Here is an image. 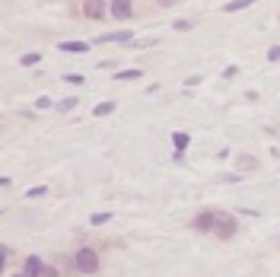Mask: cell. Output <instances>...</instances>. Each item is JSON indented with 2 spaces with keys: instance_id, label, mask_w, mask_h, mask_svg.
Segmentation results:
<instances>
[{
  "instance_id": "obj_1",
  "label": "cell",
  "mask_w": 280,
  "mask_h": 277,
  "mask_svg": "<svg viewBox=\"0 0 280 277\" xmlns=\"http://www.w3.org/2000/svg\"><path fill=\"white\" fill-rule=\"evenodd\" d=\"M73 268H77L80 274H96L99 271V252L89 246L77 248V255H73Z\"/></svg>"
},
{
  "instance_id": "obj_2",
  "label": "cell",
  "mask_w": 280,
  "mask_h": 277,
  "mask_svg": "<svg viewBox=\"0 0 280 277\" xmlns=\"http://www.w3.org/2000/svg\"><path fill=\"white\" fill-rule=\"evenodd\" d=\"M83 16H89V19H105V16H112V6L105 3V0H83Z\"/></svg>"
},
{
  "instance_id": "obj_3",
  "label": "cell",
  "mask_w": 280,
  "mask_h": 277,
  "mask_svg": "<svg viewBox=\"0 0 280 277\" xmlns=\"http://www.w3.org/2000/svg\"><path fill=\"white\" fill-rule=\"evenodd\" d=\"M213 233H217V239H232V236H236V220H232L229 214H217Z\"/></svg>"
},
{
  "instance_id": "obj_4",
  "label": "cell",
  "mask_w": 280,
  "mask_h": 277,
  "mask_svg": "<svg viewBox=\"0 0 280 277\" xmlns=\"http://www.w3.org/2000/svg\"><path fill=\"white\" fill-rule=\"evenodd\" d=\"M191 226H195L197 233H210V229L217 226V214H213V211H201L195 220H191Z\"/></svg>"
},
{
  "instance_id": "obj_5",
  "label": "cell",
  "mask_w": 280,
  "mask_h": 277,
  "mask_svg": "<svg viewBox=\"0 0 280 277\" xmlns=\"http://www.w3.org/2000/svg\"><path fill=\"white\" fill-rule=\"evenodd\" d=\"M109 6H112V16H115V19H121V23L134 16V3H131V0H112Z\"/></svg>"
},
{
  "instance_id": "obj_6",
  "label": "cell",
  "mask_w": 280,
  "mask_h": 277,
  "mask_svg": "<svg viewBox=\"0 0 280 277\" xmlns=\"http://www.w3.org/2000/svg\"><path fill=\"white\" fill-rule=\"evenodd\" d=\"M42 265H45V261L38 258V255H29V258H26V268H23V274H26V277H35L38 271H42Z\"/></svg>"
},
{
  "instance_id": "obj_7",
  "label": "cell",
  "mask_w": 280,
  "mask_h": 277,
  "mask_svg": "<svg viewBox=\"0 0 280 277\" xmlns=\"http://www.w3.org/2000/svg\"><path fill=\"white\" fill-rule=\"evenodd\" d=\"M188 144H191V137H188L185 131H175V134H172V147H175V153H185V150H188Z\"/></svg>"
},
{
  "instance_id": "obj_8",
  "label": "cell",
  "mask_w": 280,
  "mask_h": 277,
  "mask_svg": "<svg viewBox=\"0 0 280 277\" xmlns=\"http://www.w3.org/2000/svg\"><path fill=\"white\" fill-rule=\"evenodd\" d=\"M115 109H118V102H112V99H109V102H99L96 109H92V115H96V118H102V115H112Z\"/></svg>"
},
{
  "instance_id": "obj_9",
  "label": "cell",
  "mask_w": 280,
  "mask_h": 277,
  "mask_svg": "<svg viewBox=\"0 0 280 277\" xmlns=\"http://www.w3.org/2000/svg\"><path fill=\"white\" fill-rule=\"evenodd\" d=\"M57 48H61V51H73V55H83V51H86V42H61Z\"/></svg>"
},
{
  "instance_id": "obj_10",
  "label": "cell",
  "mask_w": 280,
  "mask_h": 277,
  "mask_svg": "<svg viewBox=\"0 0 280 277\" xmlns=\"http://www.w3.org/2000/svg\"><path fill=\"white\" fill-rule=\"evenodd\" d=\"M255 166H258L255 156H239V172H252Z\"/></svg>"
},
{
  "instance_id": "obj_11",
  "label": "cell",
  "mask_w": 280,
  "mask_h": 277,
  "mask_svg": "<svg viewBox=\"0 0 280 277\" xmlns=\"http://www.w3.org/2000/svg\"><path fill=\"white\" fill-rule=\"evenodd\" d=\"M140 77H143L140 70H118L115 73V80H124V83H128V80H140Z\"/></svg>"
},
{
  "instance_id": "obj_12",
  "label": "cell",
  "mask_w": 280,
  "mask_h": 277,
  "mask_svg": "<svg viewBox=\"0 0 280 277\" xmlns=\"http://www.w3.org/2000/svg\"><path fill=\"white\" fill-rule=\"evenodd\" d=\"M73 109H77V96L61 99V102H57V112H73Z\"/></svg>"
},
{
  "instance_id": "obj_13",
  "label": "cell",
  "mask_w": 280,
  "mask_h": 277,
  "mask_svg": "<svg viewBox=\"0 0 280 277\" xmlns=\"http://www.w3.org/2000/svg\"><path fill=\"white\" fill-rule=\"evenodd\" d=\"M38 61H42V55H38V51H29V55H23L19 64H23V67H32V64H38Z\"/></svg>"
},
{
  "instance_id": "obj_14",
  "label": "cell",
  "mask_w": 280,
  "mask_h": 277,
  "mask_svg": "<svg viewBox=\"0 0 280 277\" xmlns=\"http://www.w3.org/2000/svg\"><path fill=\"white\" fill-rule=\"evenodd\" d=\"M245 6H252V0H232V3H226V13H236V10H245Z\"/></svg>"
},
{
  "instance_id": "obj_15",
  "label": "cell",
  "mask_w": 280,
  "mask_h": 277,
  "mask_svg": "<svg viewBox=\"0 0 280 277\" xmlns=\"http://www.w3.org/2000/svg\"><path fill=\"white\" fill-rule=\"evenodd\" d=\"M45 194H48V188H45V185H35V188H29V191H26V198H45Z\"/></svg>"
},
{
  "instance_id": "obj_16",
  "label": "cell",
  "mask_w": 280,
  "mask_h": 277,
  "mask_svg": "<svg viewBox=\"0 0 280 277\" xmlns=\"http://www.w3.org/2000/svg\"><path fill=\"white\" fill-rule=\"evenodd\" d=\"M109 220H112V214H92V217H89L92 226H102V223H109Z\"/></svg>"
},
{
  "instance_id": "obj_17",
  "label": "cell",
  "mask_w": 280,
  "mask_h": 277,
  "mask_svg": "<svg viewBox=\"0 0 280 277\" xmlns=\"http://www.w3.org/2000/svg\"><path fill=\"white\" fill-rule=\"evenodd\" d=\"M64 80H67L70 86H83V77H80V73H64Z\"/></svg>"
},
{
  "instance_id": "obj_18",
  "label": "cell",
  "mask_w": 280,
  "mask_h": 277,
  "mask_svg": "<svg viewBox=\"0 0 280 277\" xmlns=\"http://www.w3.org/2000/svg\"><path fill=\"white\" fill-rule=\"evenodd\" d=\"M35 277H57V271H55L51 265H42V271H38Z\"/></svg>"
},
{
  "instance_id": "obj_19",
  "label": "cell",
  "mask_w": 280,
  "mask_h": 277,
  "mask_svg": "<svg viewBox=\"0 0 280 277\" xmlns=\"http://www.w3.org/2000/svg\"><path fill=\"white\" fill-rule=\"evenodd\" d=\"M35 109H51V99L48 96H38L35 99Z\"/></svg>"
},
{
  "instance_id": "obj_20",
  "label": "cell",
  "mask_w": 280,
  "mask_h": 277,
  "mask_svg": "<svg viewBox=\"0 0 280 277\" xmlns=\"http://www.w3.org/2000/svg\"><path fill=\"white\" fill-rule=\"evenodd\" d=\"M191 26H195L191 19H178V23H175V29H178V32H185V29H191Z\"/></svg>"
},
{
  "instance_id": "obj_21",
  "label": "cell",
  "mask_w": 280,
  "mask_h": 277,
  "mask_svg": "<svg viewBox=\"0 0 280 277\" xmlns=\"http://www.w3.org/2000/svg\"><path fill=\"white\" fill-rule=\"evenodd\" d=\"M268 61H280V45H274V48L268 51Z\"/></svg>"
},
{
  "instance_id": "obj_22",
  "label": "cell",
  "mask_w": 280,
  "mask_h": 277,
  "mask_svg": "<svg viewBox=\"0 0 280 277\" xmlns=\"http://www.w3.org/2000/svg\"><path fill=\"white\" fill-rule=\"evenodd\" d=\"M159 3H163V6H172V3H175V0H159Z\"/></svg>"
},
{
  "instance_id": "obj_23",
  "label": "cell",
  "mask_w": 280,
  "mask_h": 277,
  "mask_svg": "<svg viewBox=\"0 0 280 277\" xmlns=\"http://www.w3.org/2000/svg\"><path fill=\"white\" fill-rule=\"evenodd\" d=\"M16 277H26V274H16Z\"/></svg>"
}]
</instances>
